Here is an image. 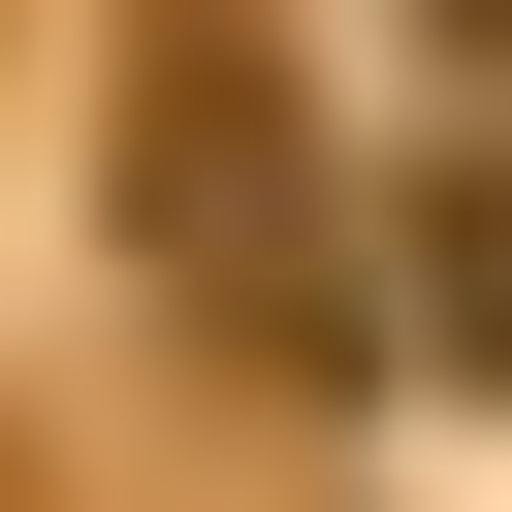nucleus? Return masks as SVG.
I'll return each mask as SVG.
<instances>
[{
    "label": "nucleus",
    "mask_w": 512,
    "mask_h": 512,
    "mask_svg": "<svg viewBox=\"0 0 512 512\" xmlns=\"http://www.w3.org/2000/svg\"><path fill=\"white\" fill-rule=\"evenodd\" d=\"M416 352H480V384H512V192H416Z\"/></svg>",
    "instance_id": "f03ea898"
},
{
    "label": "nucleus",
    "mask_w": 512,
    "mask_h": 512,
    "mask_svg": "<svg viewBox=\"0 0 512 512\" xmlns=\"http://www.w3.org/2000/svg\"><path fill=\"white\" fill-rule=\"evenodd\" d=\"M128 256H160L224 352H288V384L352 352V288H320V256H352V224H320V96H288L256 32H128Z\"/></svg>",
    "instance_id": "f257e3e1"
}]
</instances>
